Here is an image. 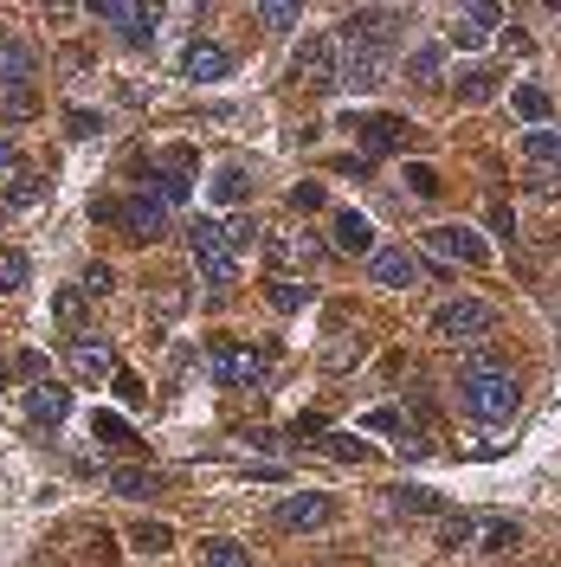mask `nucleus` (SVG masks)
<instances>
[{
	"label": "nucleus",
	"mask_w": 561,
	"mask_h": 567,
	"mask_svg": "<svg viewBox=\"0 0 561 567\" xmlns=\"http://www.w3.org/2000/svg\"><path fill=\"white\" fill-rule=\"evenodd\" d=\"M207 374L220 388H265V361L239 342H207Z\"/></svg>",
	"instance_id": "nucleus-8"
},
{
	"label": "nucleus",
	"mask_w": 561,
	"mask_h": 567,
	"mask_svg": "<svg viewBox=\"0 0 561 567\" xmlns=\"http://www.w3.org/2000/svg\"><path fill=\"white\" fill-rule=\"evenodd\" d=\"M426 246L439 251V258H458V265H484V258H491V246H484L471 226H432Z\"/></svg>",
	"instance_id": "nucleus-15"
},
{
	"label": "nucleus",
	"mask_w": 561,
	"mask_h": 567,
	"mask_svg": "<svg viewBox=\"0 0 561 567\" xmlns=\"http://www.w3.org/2000/svg\"><path fill=\"white\" fill-rule=\"evenodd\" d=\"M297 78L304 84H336L343 78V52H336V39H310V45H297Z\"/></svg>",
	"instance_id": "nucleus-14"
},
{
	"label": "nucleus",
	"mask_w": 561,
	"mask_h": 567,
	"mask_svg": "<svg viewBox=\"0 0 561 567\" xmlns=\"http://www.w3.org/2000/svg\"><path fill=\"white\" fill-rule=\"evenodd\" d=\"M91 432H98V445H110V452H136V432H130V420H116V413H104V406H98Z\"/></svg>",
	"instance_id": "nucleus-27"
},
{
	"label": "nucleus",
	"mask_w": 561,
	"mask_h": 567,
	"mask_svg": "<svg viewBox=\"0 0 561 567\" xmlns=\"http://www.w3.org/2000/svg\"><path fill=\"white\" fill-rule=\"evenodd\" d=\"M368 278H375V284H387V290H407V284H420V278H426V265L414 258V251L381 246L375 258H368Z\"/></svg>",
	"instance_id": "nucleus-12"
},
{
	"label": "nucleus",
	"mask_w": 561,
	"mask_h": 567,
	"mask_svg": "<svg viewBox=\"0 0 561 567\" xmlns=\"http://www.w3.org/2000/svg\"><path fill=\"white\" fill-rule=\"evenodd\" d=\"M471 535H478V516H446V523H439V548H465V542H471Z\"/></svg>",
	"instance_id": "nucleus-37"
},
{
	"label": "nucleus",
	"mask_w": 561,
	"mask_h": 567,
	"mask_svg": "<svg viewBox=\"0 0 561 567\" xmlns=\"http://www.w3.org/2000/svg\"><path fill=\"white\" fill-rule=\"evenodd\" d=\"M39 91H0V123H33Z\"/></svg>",
	"instance_id": "nucleus-32"
},
{
	"label": "nucleus",
	"mask_w": 561,
	"mask_h": 567,
	"mask_svg": "<svg viewBox=\"0 0 561 567\" xmlns=\"http://www.w3.org/2000/svg\"><path fill=\"white\" fill-rule=\"evenodd\" d=\"M110 290H116V271L110 265H91L84 271V297H110Z\"/></svg>",
	"instance_id": "nucleus-42"
},
{
	"label": "nucleus",
	"mask_w": 561,
	"mask_h": 567,
	"mask_svg": "<svg viewBox=\"0 0 561 567\" xmlns=\"http://www.w3.org/2000/svg\"><path fill=\"white\" fill-rule=\"evenodd\" d=\"M39 194H45V175H13V187H7V207H33Z\"/></svg>",
	"instance_id": "nucleus-38"
},
{
	"label": "nucleus",
	"mask_w": 561,
	"mask_h": 567,
	"mask_svg": "<svg viewBox=\"0 0 561 567\" xmlns=\"http://www.w3.org/2000/svg\"><path fill=\"white\" fill-rule=\"evenodd\" d=\"M304 297H310L304 284H290V278H272V303H278V310H304Z\"/></svg>",
	"instance_id": "nucleus-40"
},
{
	"label": "nucleus",
	"mask_w": 561,
	"mask_h": 567,
	"mask_svg": "<svg viewBox=\"0 0 561 567\" xmlns=\"http://www.w3.org/2000/svg\"><path fill=\"white\" fill-rule=\"evenodd\" d=\"M220 233H226V246H233V251H246L252 239H258V226H252L246 213H233V219H220Z\"/></svg>",
	"instance_id": "nucleus-39"
},
{
	"label": "nucleus",
	"mask_w": 561,
	"mask_h": 567,
	"mask_svg": "<svg viewBox=\"0 0 561 567\" xmlns=\"http://www.w3.org/2000/svg\"><path fill=\"white\" fill-rule=\"evenodd\" d=\"M523 162L542 168V175H555L561 168V130H549V123H542V130H523Z\"/></svg>",
	"instance_id": "nucleus-21"
},
{
	"label": "nucleus",
	"mask_w": 561,
	"mask_h": 567,
	"mask_svg": "<svg viewBox=\"0 0 561 567\" xmlns=\"http://www.w3.org/2000/svg\"><path fill=\"white\" fill-rule=\"evenodd\" d=\"M290 207H297V213H316V207H323V181H304V187L290 194Z\"/></svg>",
	"instance_id": "nucleus-43"
},
{
	"label": "nucleus",
	"mask_w": 561,
	"mask_h": 567,
	"mask_svg": "<svg viewBox=\"0 0 561 567\" xmlns=\"http://www.w3.org/2000/svg\"><path fill=\"white\" fill-rule=\"evenodd\" d=\"M258 27H272V33H290V27H297V7H258Z\"/></svg>",
	"instance_id": "nucleus-41"
},
{
	"label": "nucleus",
	"mask_w": 561,
	"mask_h": 567,
	"mask_svg": "<svg viewBox=\"0 0 561 567\" xmlns=\"http://www.w3.org/2000/svg\"><path fill=\"white\" fill-rule=\"evenodd\" d=\"M336 246L343 251H368V258H375V226H368L361 213H336Z\"/></svg>",
	"instance_id": "nucleus-25"
},
{
	"label": "nucleus",
	"mask_w": 561,
	"mask_h": 567,
	"mask_svg": "<svg viewBox=\"0 0 561 567\" xmlns=\"http://www.w3.org/2000/svg\"><path fill=\"white\" fill-rule=\"evenodd\" d=\"M27 413H33L39 425H65V413H71V388H59V381H39V388L27 393Z\"/></svg>",
	"instance_id": "nucleus-20"
},
{
	"label": "nucleus",
	"mask_w": 561,
	"mask_h": 567,
	"mask_svg": "<svg viewBox=\"0 0 561 567\" xmlns=\"http://www.w3.org/2000/svg\"><path fill=\"white\" fill-rule=\"evenodd\" d=\"M491 27H497V7H465V13H458L452 20V45L458 52H478V45H484V39H491Z\"/></svg>",
	"instance_id": "nucleus-18"
},
{
	"label": "nucleus",
	"mask_w": 561,
	"mask_h": 567,
	"mask_svg": "<svg viewBox=\"0 0 561 567\" xmlns=\"http://www.w3.org/2000/svg\"><path fill=\"white\" fill-rule=\"evenodd\" d=\"M491 329H497V310L491 303H478V297H452V303L432 310V336L452 342V349H478Z\"/></svg>",
	"instance_id": "nucleus-4"
},
{
	"label": "nucleus",
	"mask_w": 561,
	"mask_h": 567,
	"mask_svg": "<svg viewBox=\"0 0 561 567\" xmlns=\"http://www.w3.org/2000/svg\"><path fill=\"white\" fill-rule=\"evenodd\" d=\"M65 361H71V374H78V381H91V388H104L110 374H116V349H110L98 329H78V336H71V349H65Z\"/></svg>",
	"instance_id": "nucleus-9"
},
{
	"label": "nucleus",
	"mask_w": 561,
	"mask_h": 567,
	"mask_svg": "<svg viewBox=\"0 0 561 567\" xmlns=\"http://www.w3.org/2000/svg\"><path fill=\"white\" fill-rule=\"evenodd\" d=\"M265 258H272V265H304V271H316V265L329 258V246L310 239V233H272V239H265Z\"/></svg>",
	"instance_id": "nucleus-13"
},
{
	"label": "nucleus",
	"mask_w": 561,
	"mask_h": 567,
	"mask_svg": "<svg viewBox=\"0 0 561 567\" xmlns=\"http://www.w3.org/2000/svg\"><path fill=\"white\" fill-rule=\"evenodd\" d=\"M394 509H400V516H432V523H446V516H452V503H446V496H432V491H394Z\"/></svg>",
	"instance_id": "nucleus-24"
},
{
	"label": "nucleus",
	"mask_w": 561,
	"mask_h": 567,
	"mask_svg": "<svg viewBox=\"0 0 561 567\" xmlns=\"http://www.w3.org/2000/svg\"><path fill=\"white\" fill-rule=\"evenodd\" d=\"M201 567H252V555L233 535H213V542H201Z\"/></svg>",
	"instance_id": "nucleus-30"
},
{
	"label": "nucleus",
	"mask_w": 561,
	"mask_h": 567,
	"mask_svg": "<svg viewBox=\"0 0 561 567\" xmlns=\"http://www.w3.org/2000/svg\"><path fill=\"white\" fill-rule=\"evenodd\" d=\"M361 425H368V432H407V420H400L394 406H375V413H361ZM400 452L414 458V452H426V439H414V432H407V439H400Z\"/></svg>",
	"instance_id": "nucleus-29"
},
{
	"label": "nucleus",
	"mask_w": 561,
	"mask_h": 567,
	"mask_svg": "<svg viewBox=\"0 0 561 567\" xmlns=\"http://www.w3.org/2000/svg\"><path fill=\"white\" fill-rule=\"evenodd\" d=\"M181 310H187V290H181V284H162V290L149 297V317L155 322H175Z\"/></svg>",
	"instance_id": "nucleus-35"
},
{
	"label": "nucleus",
	"mask_w": 561,
	"mask_h": 567,
	"mask_svg": "<svg viewBox=\"0 0 561 567\" xmlns=\"http://www.w3.org/2000/svg\"><path fill=\"white\" fill-rule=\"evenodd\" d=\"M27 278H33V258L20 246H0V290H27Z\"/></svg>",
	"instance_id": "nucleus-31"
},
{
	"label": "nucleus",
	"mask_w": 561,
	"mask_h": 567,
	"mask_svg": "<svg viewBox=\"0 0 561 567\" xmlns=\"http://www.w3.org/2000/svg\"><path fill=\"white\" fill-rule=\"evenodd\" d=\"M155 181H162V187H155V200H162V207L187 200V194H194V155H187V148H162Z\"/></svg>",
	"instance_id": "nucleus-11"
},
{
	"label": "nucleus",
	"mask_w": 561,
	"mask_h": 567,
	"mask_svg": "<svg viewBox=\"0 0 561 567\" xmlns=\"http://www.w3.org/2000/svg\"><path fill=\"white\" fill-rule=\"evenodd\" d=\"M407 187H414V194H420V200H439V194H446V181H439V168H426V162H414V168H407Z\"/></svg>",
	"instance_id": "nucleus-36"
},
{
	"label": "nucleus",
	"mask_w": 561,
	"mask_h": 567,
	"mask_svg": "<svg viewBox=\"0 0 561 567\" xmlns=\"http://www.w3.org/2000/svg\"><path fill=\"white\" fill-rule=\"evenodd\" d=\"M343 130L355 136V148H361V162H368V155H387V148H400L414 123H407V116H394V110H368V116L355 110V116H343Z\"/></svg>",
	"instance_id": "nucleus-6"
},
{
	"label": "nucleus",
	"mask_w": 561,
	"mask_h": 567,
	"mask_svg": "<svg viewBox=\"0 0 561 567\" xmlns=\"http://www.w3.org/2000/svg\"><path fill=\"white\" fill-rule=\"evenodd\" d=\"M110 491L130 496V503H149V496L162 491V477H155V471H142V464H110Z\"/></svg>",
	"instance_id": "nucleus-22"
},
{
	"label": "nucleus",
	"mask_w": 561,
	"mask_h": 567,
	"mask_svg": "<svg viewBox=\"0 0 561 567\" xmlns=\"http://www.w3.org/2000/svg\"><path fill=\"white\" fill-rule=\"evenodd\" d=\"M71 136H98V110H71Z\"/></svg>",
	"instance_id": "nucleus-45"
},
{
	"label": "nucleus",
	"mask_w": 561,
	"mask_h": 567,
	"mask_svg": "<svg viewBox=\"0 0 561 567\" xmlns=\"http://www.w3.org/2000/svg\"><path fill=\"white\" fill-rule=\"evenodd\" d=\"M187 251H194V265H201L207 284H239V251L226 246L220 219H194L187 226Z\"/></svg>",
	"instance_id": "nucleus-5"
},
{
	"label": "nucleus",
	"mask_w": 561,
	"mask_h": 567,
	"mask_svg": "<svg viewBox=\"0 0 561 567\" xmlns=\"http://www.w3.org/2000/svg\"><path fill=\"white\" fill-rule=\"evenodd\" d=\"M394 39H400V13H349L343 33H336V52H343V78L336 84H355V91H375L387 78V59H394Z\"/></svg>",
	"instance_id": "nucleus-1"
},
{
	"label": "nucleus",
	"mask_w": 561,
	"mask_h": 567,
	"mask_svg": "<svg viewBox=\"0 0 561 567\" xmlns=\"http://www.w3.org/2000/svg\"><path fill=\"white\" fill-rule=\"evenodd\" d=\"M13 162H20V148H13V136H0V175H7Z\"/></svg>",
	"instance_id": "nucleus-49"
},
{
	"label": "nucleus",
	"mask_w": 561,
	"mask_h": 567,
	"mask_svg": "<svg viewBox=\"0 0 561 567\" xmlns=\"http://www.w3.org/2000/svg\"><path fill=\"white\" fill-rule=\"evenodd\" d=\"M432 71H439V45H426V52H414V78H420V84L432 78Z\"/></svg>",
	"instance_id": "nucleus-46"
},
{
	"label": "nucleus",
	"mask_w": 561,
	"mask_h": 567,
	"mask_svg": "<svg viewBox=\"0 0 561 567\" xmlns=\"http://www.w3.org/2000/svg\"><path fill=\"white\" fill-rule=\"evenodd\" d=\"M39 52L27 39H0V91H33Z\"/></svg>",
	"instance_id": "nucleus-17"
},
{
	"label": "nucleus",
	"mask_w": 561,
	"mask_h": 567,
	"mask_svg": "<svg viewBox=\"0 0 561 567\" xmlns=\"http://www.w3.org/2000/svg\"><path fill=\"white\" fill-rule=\"evenodd\" d=\"M52 322L78 336V329H84V290H59V297H52Z\"/></svg>",
	"instance_id": "nucleus-33"
},
{
	"label": "nucleus",
	"mask_w": 561,
	"mask_h": 567,
	"mask_svg": "<svg viewBox=\"0 0 561 567\" xmlns=\"http://www.w3.org/2000/svg\"><path fill=\"white\" fill-rule=\"evenodd\" d=\"M458 406H465L471 420H484V425L517 420V406H523L517 368L497 361V354H465V368H458Z\"/></svg>",
	"instance_id": "nucleus-2"
},
{
	"label": "nucleus",
	"mask_w": 561,
	"mask_h": 567,
	"mask_svg": "<svg viewBox=\"0 0 561 567\" xmlns=\"http://www.w3.org/2000/svg\"><path fill=\"white\" fill-rule=\"evenodd\" d=\"M478 548H491V555H503V548H517L523 542V529L510 523V516H478V535H471Z\"/></svg>",
	"instance_id": "nucleus-23"
},
{
	"label": "nucleus",
	"mask_w": 561,
	"mask_h": 567,
	"mask_svg": "<svg viewBox=\"0 0 561 567\" xmlns=\"http://www.w3.org/2000/svg\"><path fill=\"white\" fill-rule=\"evenodd\" d=\"M329 452H336V458H368V445H361V439H343V432L329 439Z\"/></svg>",
	"instance_id": "nucleus-47"
},
{
	"label": "nucleus",
	"mask_w": 561,
	"mask_h": 567,
	"mask_svg": "<svg viewBox=\"0 0 561 567\" xmlns=\"http://www.w3.org/2000/svg\"><path fill=\"white\" fill-rule=\"evenodd\" d=\"M497 78H503V71H491V65L465 71V78L452 84V91H458V104H491V97H497Z\"/></svg>",
	"instance_id": "nucleus-26"
},
{
	"label": "nucleus",
	"mask_w": 561,
	"mask_h": 567,
	"mask_svg": "<svg viewBox=\"0 0 561 567\" xmlns=\"http://www.w3.org/2000/svg\"><path fill=\"white\" fill-rule=\"evenodd\" d=\"M561 181L555 175H542V168H529V194H555Z\"/></svg>",
	"instance_id": "nucleus-48"
},
{
	"label": "nucleus",
	"mask_w": 561,
	"mask_h": 567,
	"mask_svg": "<svg viewBox=\"0 0 561 567\" xmlns=\"http://www.w3.org/2000/svg\"><path fill=\"white\" fill-rule=\"evenodd\" d=\"M207 200H220V207H246V200H252V175L239 168V162L213 168V175H207Z\"/></svg>",
	"instance_id": "nucleus-19"
},
{
	"label": "nucleus",
	"mask_w": 561,
	"mask_h": 567,
	"mask_svg": "<svg viewBox=\"0 0 561 567\" xmlns=\"http://www.w3.org/2000/svg\"><path fill=\"white\" fill-rule=\"evenodd\" d=\"M510 104H517V116H523L529 130H542V123H549V91H542V84H517V97H510Z\"/></svg>",
	"instance_id": "nucleus-28"
},
{
	"label": "nucleus",
	"mask_w": 561,
	"mask_h": 567,
	"mask_svg": "<svg viewBox=\"0 0 561 567\" xmlns=\"http://www.w3.org/2000/svg\"><path fill=\"white\" fill-rule=\"evenodd\" d=\"M104 27H116V39L123 45H155V33H162V7H130V0H98L91 7Z\"/></svg>",
	"instance_id": "nucleus-7"
},
{
	"label": "nucleus",
	"mask_w": 561,
	"mask_h": 567,
	"mask_svg": "<svg viewBox=\"0 0 561 567\" xmlns=\"http://www.w3.org/2000/svg\"><path fill=\"white\" fill-rule=\"evenodd\" d=\"M91 213L116 226L130 246H149V239H162L169 233V207L155 200V194H130V200H91Z\"/></svg>",
	"instance_id": "nucleus-3"
},
{
	"label": "nucleus",
	"mask_w": 561,
	"mask_h": 567,
	"mask_svg": "<svg viewBox=\"0 0 561 567\" xmlns=\"http://www.w3.org/2000/svg\"><path fill=\"white\" fill-rule=\"evenodd\" d=\"M226 71H233V52L213 45V39H194V45L181 52V78H187V84H213V78H226Z\"/></svg>",
	"instance_id": "nucleus-16"
},
{
	"label": "nucleus",
	"mask_w": 561,
	"mask_h": 567,
	"mask_svg": "<svg viewBox=\"0 0 561 567\" xmlns=\"http://www.w3.org/2000/svg\"><path fill=\"white\" fill-rule=\"evenodd\" d=\"M329 516H336V503H329L323 491H297V496H284L278 509H272L278 529H323Z\"/></svg>",
	"instance_id": "nucleus-10"
},
{
	"label": "nucleus",
	"mask_w": 561,
	"mask_h": 567,
	"mask_svg": "<svg viewBox=\"0 0 561 567\" xmlns=\"http://www.w3.org/2000/svg\"><path fill=\"white\" fill-rule=\"evenodd\" d=\"M13 374H20V368H13V361H0V388H13Z\"/></svg>",
	"instance_id": "nucleus-50"
},
{
	"label": "nucleus",
	"mask_w": 561,
	"mask_h": 567,
	"mask_svg": "<svg viewBox=\"0 0 561 567\" xmlns=\"http://www.w3.org/2000/svg\"><path fill=\"white\" fill-rule=\"evenodd\" d=\"M110 381H116V393H123V400H130V406H136V400H142V381H136V374H130V368H116V374H110Z\"/></svg>",
	"instance_id": "nucleus-44"
},
{
	"label": "nucleus",
	"mask_w": 561,
	"mask_h": 567,
	"mask_svg": "<svg viewBox=\"0 0 561 567\" xmlns=\"http://www.w3.org/2000/svg\"><path fill=\"white\" fill-rule=\"evenodd\" d=\"M130 542H136L142 555H169V548H175V529H169V523H136Z\"/></svg>",
	"instance_id": "nucleus-34"
}]
</instances>
